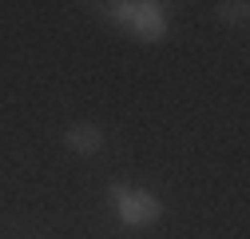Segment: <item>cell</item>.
<instances>
[{
	"mask_svg": "<svg viewBox=\"0 0 250 239\" xmlns=\"http://www.w3.org/2000/svg\"><path fill=\"white\" fill-rule=\"evenodd\" d=\"M115 212H119V219L127 223V227H151V223H159V219H163V199H159V195H151V191L131 188L127 195L115 203Z\"/></svg>",
	"mask_w": 250,
	"mask_h": 239,
	"instance_id": "obj_1",
	"label": "cell"
},
{
	"mask_svg": "<svg viewBox=\"0 0 250 239\" xmlns=\"http://www.w3.org/2000/svg\"><path fill=\"white\" fill-rule=\"evenodd\" d=\"M131 32H135L143 44L163 40V36H167V12H163V4H155V0H143V4H135Z\"/></svg>",
	"mask_w": 250,
	"mask_h": 239,
	"instance_id": "obj_2",
	"label": "cell"
},
{
	"mask_svg": "<svg viewBox=\"0 0 250 239\" xmlns=\"http://www.w3.org/2000/svg\"><path fill=\"white\" fill-rule=\"evenodd\" d=\"M64 147L76 152V156H96V152H104V132H100V124H72V128L64 132Z\"/></svg>",
	"mask_w": 250,
	"mask_h": 239,
	"instance_id": "obj_3",
	"label": "cell"
},
{
	"mask_svg": "<svg viewBox=\"0 0 250 239\" xmlns=\"http://www.w3.org/2000/svg\"><path fill=\"white\" fill-rule=\"evenodd\" d=\"M246 0H223V4H218V20H223V24H246Z\"/></svg>",
	"mask_w": 250,
	"mask_h": 239,
	"instance_id": "obj_4",
	"label": "cell"
},
{
	"mask_svg": "<svg viewBox=\"0 0 250 239\" xmlns=\"http://www.w3.org/2000/svg\"><path fill=\"white\" fill-rule=\"evenodd\" d=\"M107 16L123 28H131V16H135V4H127V0H115V4H107Z\"/></svg>",
	"mask_w": 250,
	"mask_h": 239,
	"instance_id": "obj_5",
	"label": "cell"
},
{
	"mask_svg": "<svg viewBox=\"0 0 250 239\" xmlns=\"http://www.w3.org/2000/svg\"><path fill=\"white\" fill-rule=\"evenodd\" d=\"M127 191H131L127 184H107V199H111V203H119V199L127 195Z\"/></svg>",
	"mask_w": 250,
	"mask_h": 239,
	"instance_id": "obj_6",
	"label": "cell"
}]
</instances>
